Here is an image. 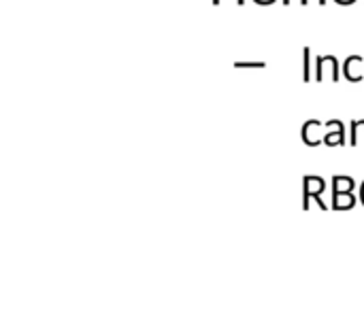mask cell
Wrapping results in <instances>:
<instances>
[{
	"instance_id": "8",
	"label": "cell",
	"mask_w": 364,
	"mask_h": 325,
	"mask_svg": "<svg viewBox=\"0 0 364 325\" xmlns=\"http://www.w3.org/2000/svg\"><path fill=\"white\" fill-rule=\"evenodd\" d=\"M256 2H258V0H256Z\"/></svg>"
},
{
	"instance_id": "5",
	"label": "cell",
	"mask_w": 364,
	"mask_h": 325,
	"mask_svg": "<svg viewBox=\"0 0 364 325\" xmlns=\"http://www.w3.org/2000/svg\"><path fill=\"white\" fill-rule=\"evenodd\" d=\"M237 68H264V62H237Z\"/></svg>"
},
{
	"instance_id": "1",
	"label": "cell",
	"mask_w": 364,
	"mask_h": 325,
	"mask_svg": "<svg viewBox=\"0 0 364 325\" xmlns=\"http://www.w3.org/2000/svg\"><path fill=\"white\" fill-rule=\"evenodd\" d=\"M324 189V181L320 179V177H307L305 179V200H303V209L305 211H309V198L311 196H316L318 198V202H320V206L326 211V204H324V200L320 198V192Z\"/></svg>"
},
{
	"instance_id": "6",
	"label": "cell",
	"mask_w": 364,
	"mask_h": 325,
	"mask_svg": "<svg viewBox=\"0 0 364 325\" xmlns=\"http://www.w3.org/2000/svg\"><path fill=\"white\" fill-rule=\"evenodd\" d=\"M337 2H341V4H346V2H352V0H337Z\"/></svg>"
},
{
	"instance_id": "3",
	"label": "cell",
	"mask_w": 364,
	"mask_h": 325,
	"mask_svg": "<svg viewBox=\"0 0 364 325\" xmlns=\"http://www.w3.org/2000/svg\"><path fill=\"white\" fill-rule=\"evenodd\" d=\"M352 204H354V196H352V192H350V194H337V196H335V209H337V211L350 209Z\"/></svg>"
},
{
	"instance_id": "4",
	"label": "cell",
	"mask_w": 364,
	"mask_h": 325,
	"mask_svg": "<svg viewBox=\"0 0 364 325\" xmlns=\"http://www.w3.org/2000/svg\"><path fill=\"white\" fill-rule=\"evenodd\" d=\"M303 55H305V62H303V81H309V79H311V66H309V62H311V57H309L311 51L305 49Z\"/></svg>"
},
{
	"instance_id": "7",
	"label": "cell",
	"mask_w": 364,
	"mask_h": 325,
	"mask_svg": "<svg viewBox=\"0 0 364 325\" xmlns=\"http://www.w3.org/2000/svg\"><path fill=\"white\" fill-rule=\"evenodd\" d=\"M239 2H243V0H239Z\"/></svg>"
},
{
	"instance_id": "2",
	"label": "cell",
	"mask_w": 364,
	"mask_h": 325,
	"mask_svg": "<svg viewBox=\"0 0 364 325\" xmlns=\"http://www.w3.org/2000/svg\"><path fill=\"white\" fill-rule=\"evenodd\" d=\"M352 187H354V181L350 177H335V194L333 196H337V194H350Z\"/></svg>"
}]
</instances>
